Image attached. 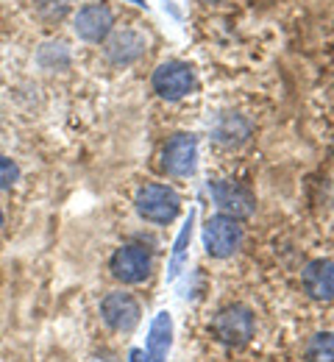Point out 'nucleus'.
I'll use <instances>...</instances> for the list:
<instances>
[{"instance_id": "nucleus-5", "label": "nucleus", "mask_w": 334, "mask_h": 362, "mask_svg": "<svg viewBox=\"0 0 334 362\" xmlns=\"http://www.w3.org/2000/svg\"><path fill=\"white\" fill-rule=\"evenodd\" d=\"M153 92L165 100H181L184 95H190L192 87H195V73L187 62H162L156 70H153Z\"/></svg>"}, {"instance_id": "nucleus-4", "label": "nucleus", "mask_w": 334, "mask_h": 362, "mask_svg": "<svg viewBox=\"0 0 334 362\" xmlns=\"http://www.w3.org/2000/svg\"><path fill=\"white\" fill-rule=\"evenodd\" d=\"M100 320L117 334H131L143 320V307L131 293L114 290L100 301Z\"/></svg>"}, {"instance_id": "nucleus-12", "label": "nucleus", "mask_w": 334, "mask_h": 362, "mask_svg": "<svg viewBox=\"0 0 334 362\" xmlns=\"http://www.w3.org/2000/svg\"><path fill=\"white\" fill-rule=\"evenodd\" d=\"M145 53V37L134 28H123L120 34H114L106 45V59L117 67H126L131 62H137Z\"/></svg>"}, {"instance_id": "nucleus-11", "label": "nucleus", "mask_w": 334, "mask_h": 362, "mask_svg": "<svg viewBox=\"0 0 334 362\" xmlns=\"http://www.w3.org/2000/svg\"><path fill=\"white\" fill-rule=\"evenodd\" d=\"M170 349H173V317L170 313H156L148 326V340H145L148 362H167Z\"/></svg>"}, {"instance_id": "nucleus-3", "label": "nucleus", "mask_w": 334, "mask_h": 362, "mask_svg": "<svg viewBox=\"0 0 334 362\" xmlns=\"http://www.w3.org/2000/svg\"><path fill=\"white\" fill-rule=\"evenodd\" d=\"M242 226H239L237 218L232 215H212L206 223H203V231H201V240H203V248L209 257L215 259H229L234 257L242 245Z\"/></svg>"}, {"instance_id": "nucleus-16", "label": "nucleus", "mask_w": 334, "mask_h": 362, "mask_svg": "<svg viewBox=\"0 0 334 362\" xmlns=\"http://www.w3.org/2000/svg\"><path fill=\"white\" fill-rule=\"evenodd\" d=\"M129 362H148L145 349H131V351H129Z\"/></svg>"}, {"instance_id": "nucleus-18", "label": "nucleus", "mask_w": 334, "mask_h": 362, "mask_svg": "<svg viewBox=\"0 0 334 362\" xmlns=\"http://www.w3.org/2000/svg\"><path fill=\"white\" fill-rule=\"evenodd\" d=\"M129 3H134V6H145V0H129Z\"/></svg>"}, {"instance_id": "nucleus-2", "label": "nucleus", "mask_w": 334, "mask_h": 362, "mask_svg": "<svg viewBox=\"0 0 334 362\" xmlns=\"http://www.w3.org/2000/svg\"><path fill=\"white\" fill-rule=\"evenodd\" d=\"M209 332H212L215 340H220L223 346L242 349V346H248V343L254 340V334H256V315H254V310L245 307V304L223 307L217 315L212 317Z\"/></svg>"}, {"instance_id": "nucleus-10", "label": "nucleus", "mask_w": 334, "mask_h": 362, "mask_svg": "<svg viewBox=\"0 0 334 362\" xmlns=\"http://www.w3.org/2000/svg\"><path fill=\"white\" fill-rule=\"evenodd\" d=\"M304 293L312 301H332L334 298V262L332 259H312L301 271Z\"/></svg>"}, {"instance_id": "nucleus-19", "label": "nucleus", "mask_w": 334, "mask_h": 362, "mask_svg": "<svg viewBox=\"0 0 334 362\" xmlns=\"http://www.w3.org/2000/svg\"><path fill=\"white\" fill-rule=\"evenodd\" d=\"M203 3H217V0H203Z\"/></svg>"}, {"instance_id": "nucleus-6", "label": "nucleus", "mask_w": 334, "mask_h": 362, "mask_svg": "<svg viewBox=\"0 0 334 362\" xmlns=\"http://www.w3.org/2000/svg\"><path fill=\"white\" fill-rule=\"evenodd\" d=\"M109 271L123 284H143L153 271V259L145 245H120L112 254Z\"/></svg>"}, {"instance_id": "nucleus-8", "label": "nucleus", "mask_w": 334, "mask_h": 362, "mask_svg": "<svg viewBox=\"0 0 334 362\" xmlns=\"http://www.w3.org/2000/svg\"><path fill=\"white\" fill-rule=\"evenodd\" d=\"M195 165H198V136L187 134V132L170 136L162 151V168L170 176L184 179V176L195 173Z\"/></svg>"}, {"instance_id": "nucleus-1", "label": "nucleus", "mask_w": 334, "mask_h": 362, "mask_svg": "<svg viewBox=\"0 0 334 362\" xmlns=\"http://www.w3.org/2000/svg\"><path fill=\"white\" fill-rule=\"evenodd\" d=\"M134 206L143 221L153 223V226H167L181 212V195L167 184H145L137 189Z\"/></svg>"}, {"instance_id": "nucleus-7", "label": "nucleus", "mask_w": 334, "mask_h": 362, "mask_svg": "<svg viewBox=\"0 0 334 362\" xmlns=\"http://www.w3.org/2000/svg\"><path fill=\"white\" fill-rule=\"evenodd\" d=\"M209 195L215 201V206L223 212V215H232V218H251L254 209H256V198L248 187H242L237 181H212L209 184Z\"/></svg>"}, {"instance_id": "nucleus-15", "label": "nucleus", "mask_w": 334, "mask_h": 362, "mask_svg": "<svg viewBox=\"0 0 334 362\" xmlns=\"http://www.w3.org/2000/svg\"><path fill=\"white\" fill-rule=\"evenodd\" d=\"M20 181V165L8 156H0V189H8Z\"/></svg>"}, {"instance_id": "nucleus-17", "label": "nucleus", "mask_w": 334, "mask_h": 362, "mask_svg": "<svg viewBox=\"0 0 334 362\" xmlns=\"http://www.w3.org/2000/svg\"><path fill=\"white\" fill-rule=\"evenodd\" d=\"M3 223H6V215H3V209H0V228H3Z\"/></svg>"}, {"instance_id": "nucleus-13", "label": "nucleus", "mask_w": 334, "mask_h": 362, "mask_svg": "<svg viewBox=\"0 0 334 362\" xmlns=\"http://www.w3.org/2000/svg\"><path fill=\"white\" fill-rule=\"evenodd\" d=\"M192 226H195V209H190V218L184 228L179 231L176 243H173V257H170V265H167V279H179L181 271H184V262H187V251H190V243H192Z\"/></svg>"}, {"instance_id": "nucleus-9", "label": "nucleus", "mask_w": 334, "mask_h": 362, "mask_svg": "<svg viewBox=\"0 0 334 362\" xmlns=\"http://www.w3.org/2000/svg\"><path fill=\"white\" fill-rule=\"evenodd\" d=\"M114 28V14L106 3H87L76 14V34L87 42H100L112 34Z\"/></svg>"}, {"instance_id": "nucleus-14", "label": "nucleus", "mask_w": 334, "mask_h": 362, "mask_svg": "<svg viewBox=\"0 0 334 362\" xmlns=\"http://www.w3.org/2000/svg\"><path fill=\"white\" fill-rule=\"evenodd\" d=\"M306 362H334V332H318L309 337L306 351H304Z\"/></svg>"}]
</instances>
